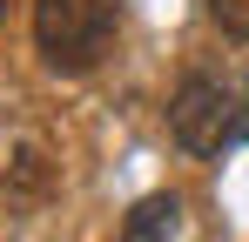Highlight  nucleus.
I'll return each instance as SVG.
<instances>
[{"instance_id":"nucleus-1","label":"nucleus","mask_w":249,"mask_h":242,"mask_svg":"<svg viewBox=\"0 0 249 242\" xmlns=\"http://www.w3.org/2000/svg\"><path fill=\"white\" fill-rule=\"evenodd\" d=\"M115 34V0H34V47L54 74H81Z\"/></svg>"},{"instance_id":"nucleus-6","label":"nucleus","mask_w":249,"mask_h":242,"mask_svg":"<svg viewBox=\"0 0 249 242\" xmlns=\"http://www.w3.org/2000/svg\"><path fill=\"white\" fill-rule=\"evenodd\" d=\"M236 135L249 141V87H243V115H236Z\"/></svg>"},{"instance_id":"nucleus-2","label":"nucleus","mask_w":249,"mask_h":242,"mask_svg":"<svg viewBox=\"0 0 249 242\" xmlns=\"http://www.w3.org/2000/svg\"><path fill=\"white\" fill-rule=\"evenodd\" d=\"M236 115H243V101H236L215 74H189L175 87V101H168V128H175V141H182L189 155L222 148V141L236 135Z\"/></svg>"},{"instance_id":"nucleus-5","label":"nucleus","mask_w":249,"mask_h":242,"mask_svg":"<svg viewBox=\"0 0 249 242\" xmlns=\"http://www.w3.org/2000/svg\"><path fill=\"white\" fill-rule=\"evenodd\" d=\"M209 20L229 40H249V0H209Z\"/></svg>"},{"instance_id":"nucleus-4","label":"nucleus","mask_w":249,"mask_h":242,"mask_svg":"<svg viewBox=\"0 0 249 242\" xmlns=\"http://www.w3.org/2000/svg\"><path fill=\"white\" fill-rule=\"evenodd\" d=\"M7 175H14V195H20V202L41 195V189H47V161H41V148H20V155L7 161Z\"/></svg>"},{"instance_id":"nucleus-3","label":"nucleus","mask_w":249,"mask_h":242,"mask_svg":"<svg viewBox=\"0 0 249 242\" xmlns=\"http://www.w3.org/2000/svg\"><path fill=\"white\" fill-rule=\"evenodd\" d=\"M175 215H182V202H175V195L135 202L128 222H122V242H168V236H175Z\"/></svg>"},{"instance_id":"nucleus-7","label":"nucleus","mask_w":249,"mask_h":242,"mask_svg":"<svg viewBox=\"0 0 249 242\" xmlns=\"http://www.w3.org/2000/svg\"><path fill=\"white\" fill-rule=\"evenodd\" d=\"M0 7H7V0H0Z\"/></svg>"}]
</instances>
